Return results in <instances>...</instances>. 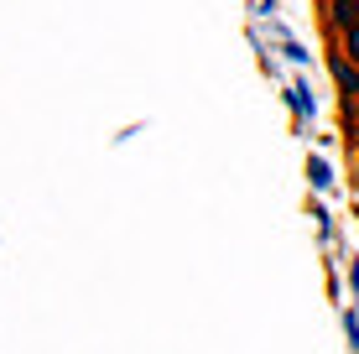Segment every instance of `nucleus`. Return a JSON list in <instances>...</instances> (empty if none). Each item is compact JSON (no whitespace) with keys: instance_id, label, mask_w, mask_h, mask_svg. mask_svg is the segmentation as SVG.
I'll return each instance as SVG.
<instances>
[{"instance_id":"nucleus-1","label":"nucleus","mask_w":359,"mask_h":354,"mask_svg":"<svg viewBox=\"0 0 359 354\" xmlns=\"http://www.w3.org/2000/svg\"><path fill=\"white\" fill-rule=\"evenodd\" d=\"M328 16L339 32H354L359 27V0H328Z\"/></svg>"},{"instance_id":"nucleus-2","label":"nucleus","mask_w":359,"mask_h":354,"mask_svg":"<svg viewBox=\"0 0 359 354\" xmlns=\"http://www.w3.org/2000/svg\"><path fill=\"white\" fill-rule=\"evenodd\" d=\"M333 79L344 83V94H359V68L344 63V57H333Z\"/></svg>"},{"instance_id":"nucleus-3","label":"nucleus","mask_w":359,"mask_h":354,"mask_svg":"<svg viewBox=\"0 0 359 354\" xmlns=\"http://www.w3.org/2000/svg\"><path fill=\"white\" fill-rule=\"evenodd\" d=\"M344 47H349V57L359 63V27H354V32H344Z\"/></svg>"}]
</instances>
